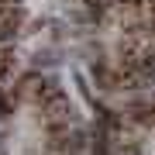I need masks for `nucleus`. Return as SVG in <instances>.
<instances>
[{"instance_id":"obj_5","label":"nucleus","mask_w":155,"mask_h":155,"mask_svg":"<svg viewBox=\"0 0 155 155\" xmlns=\"http://www.w3.org/2000/svg\"><path fill=\"white\" fill-rule=\"evenodd\" d=\"M4 141H7V134H0V155H7V145Z\"/></svg>"},{"instance_id":"obj_1","label":"nucleus","mask_w":155,"mask_h":155,"mask_svg":"<svg viewBox=\"0 0 155 155\" xmlns=\"http://www.w3.org/2000/svg\"><path fill=\"white\" fill-rule=\"evenodd\" d=\"M93 79H97L100 90H121V76H117L114 69H107L104 62H97V66H93Z\"/></svg>"},{"instance_id":"obj_3","label":"nucleus","mask_w":155,"mask_h":155,"mask_svg":"<svg viewBox=\"0 0 155 155\" xmlns=\"http://www.w3.org/2000/svg\"><path fill=\"white\" fill-rule=\"evenodd\" d=\"M11 110H14V100L11 97H0V117H7Z\"/></svg>"},{"instance_id":"obj_6","label":"nucleus","mask_w":155,"mask_h":155,"mask_svg":"<svg viewBox=\"0 0 155 155\" xmlns=\"http://www.w3.org/2000/svg\"><path fill=\"white\" fill-rule=\"evenodd\" d=\"M14 4H17V0H14Z\"/></svg>"},{"instance_id":"obj_2","label":"nucleus","mask_w":155,"mask_h":155,"mask_svg":"<svg viewBox=\"0 0 155 155\" xmlns=\"http://www.w3.org/2000/svg\"><path fill=\"white\" fill-rule=\"evenodd\" d=\"M11 66H14V55H11V52H0V76H7Z\"/></svg>"},{"instance_id":"obj_4","label":"nucleus","mask_w":155,"mask_h":155,"mask_svg":"<svg viewBox=\"0 0 155 155\" xmlns=\"http://www.w3.org/2000/svg\"><path fill=\"white\" fill-rule=\"evenodd\" d=\"M52 62H55L52 52H38V55H35V66H52Z\"/></svg>"}]
</instances>
